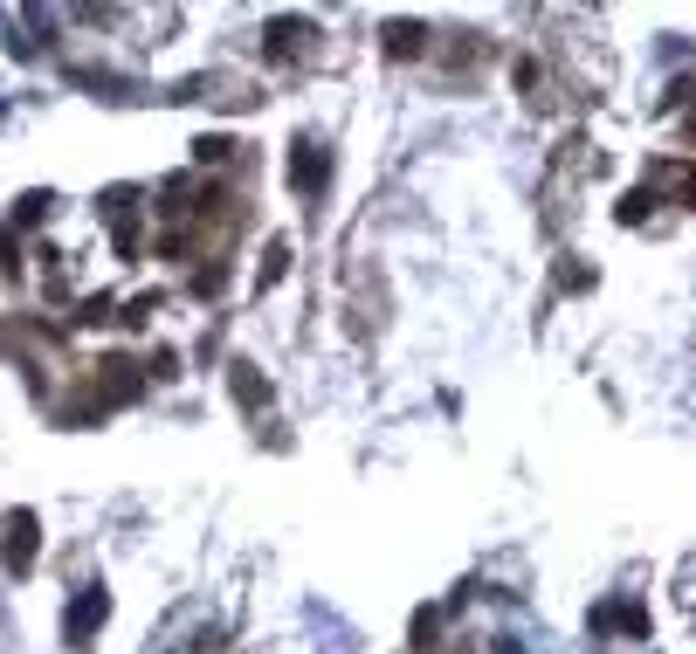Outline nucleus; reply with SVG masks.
Instances as JSON below:
<instances>
[{
  "mask_svg": "<svg viewBox=\"0 0 696 654\" xmlns=\"http://www.w3.org/2000/svg\"><path fill=\"white\" fill-rule=\"evenodd\" d=\"M42 558V517L35 510H8L0 517V565H8V579H29Z\"/></svg>",
  "mask_w": 696,
  "mask_h": 654,
  "instance_id": "1",
  "label": "nucleus"
},
{
  "mask_svg": "<svg viewBox=\"0 0 696 654\" xmlns=\"http://www.w3.org/2000/svg\"><path fill=\"white\" fill-rule=\"evenodd\" d=\"M139 386H145V379H139L132 352H111L104 365H97V386H90V400L111 413V407H124V400H139Z\"/></svg>",
  "mask_w": 696,
  "mask_h": 654,
  "instance_id": "2",
  "label": "nucleus"
},
{
  "mask_svg": "<svg viewBox=\"0 0 696 654\" xmlns=\"http://www.w3.org/2000/svg\"><path fill=\"white\" fill-rule=\"evenodd\" d=\"M290 187H297L303 200H324V187H331V152H324L318 138L290 145Z\"/></svg>",
  "mask_w": 696,
  "mask_h": 654,
  "instance_id": "3",
  "label": "nucleus"
},
{
  "mask_svg": "<svg viewBox=\"0 0 696 654\" xmlns=\"http://www.w3.org/2000/svg\"><path fill=\"white\" fill-rule=\"evenodd\" d=\"M104 613H111V599H104V586H84V599H69V613H63V634H69V647H84L97 627H104Z\"/></svg>",
  "mask_w": 696,
  "mask_h": 654,
  "instance_id": "4",
  "label": "nucleus"
},
{
  "mask_svg": "<svg viewBox=\"0 0 696 654\" xmlns=\"http://www.w3.org/2000/svg\"><path fill=\"white\" fill-rule=\"evenodd\" d=\"M228 392H235V407H248V413L269 407V379L255 373V365H228Z\"/></svg>",
  "mask_w": 696,
  "mask_h": 654,
  "instance_id": "5",
  "label": "nucleus"
},
{
  "mask_svg": "<svg viewBox=\"0 0 696 654\" xmlns=\"http://www.w3.org/2000/svg\"><path fill=\"white\" fill-rule=\"evenodd\" d=\"M303 42H311V29H303V21H269V56H276V63H290Z\"/></svg>",
  "mask_w": 696,
  "mask_h": 654,
  "instance_id": "6",
  "label": "nucleus"
},
{
  "mask_svg": "<svg viewBox=\"0 0 696 654\" xmlns=\"http://www.w3.org/2000/svg\"><path fill=\"white\" fill-rule=\"evenodd\" d=\"M386 56H421V21H386Z\"/></svg>",
  "mask_w": 696,
  "mask_h": 654,
  "instance_id": "7",
  "label": "nucleus"
},
{
  "mask_svg": "<svg viewBox=\"0 0 696 654\" xmlns=\"http://www.w3.org/2000/svg\"><path fill=\"white\" fill-rule=\"evenodd\" d=\"M614 214H621V228H628V221H649V214H655V193L634 187V193H621V207H614Z\"/></svg>",
  "mask_w": 696,
  "mask_h": 654,
  "instance_id": "8",
  "label": "nucleus"
},
{
  "mask_svg": "<svg viewBox=\"0 0 696 654\" xmlns=\"http://www.w3.org/2000/svg\"><path fill=\"white\" fill-rule=\"evenodd\" d=\"M283 269H290V242L276 234V242H269V255H263V276H255V282L269 290V282H283Z\"/></svg>",
  "mask_w": 696,
  "mask_h": 654,
  "instance_id": "9",
  "label": "nucleus"
},
{
  "mask_svg": "<svg viewBox=\"0 0 696 654\" xmlns=\"http://www.w3.org/2000/svg\"><path fill=\"white\" fill-rule=\"evenodd\" d=\"M221 282H228V269H221V262H208V269H200L187 290H194V297H221Z\"/></svg>",
  "mask_w": 696,
  "mask_h": 654,
  "instance_id": "10",
  "label": "nucleus"
},
{
  "mask_svg": "<svg viewBox=\"0 0 696 654\" xmlns=\"http://www.w3.org/2000/svg\"><path fill=\"white\" fill-rule=\"evenodd\" d=\"M42 214H48V193H29V200H14V221H21V228H35Z\"/></svg>",
  "mask_w": 696,
  "mask_h": 654,
  "instance_id": "11",
  "label": "nucleus"
},
{
  "mask_svg": "<svg viewBox=\"0 0 696 654\" xmlns=\"http://www.w3.org/2000/svg\"><path fill=\"white\" fill-rule=\"evenodd\" d=\"M434 627H442V613L421 607V613H415V647H428V641H434Z\"/></svg>",
  "mask_w": 696,
  "mask_h": 654,
  "instance_id": "12",
  "label": "nucleus"
},
{
  "mask_svg": "<svg viewBox=\"0 0 696 654\" xmlns=\"http://www.w3.org/2000/svg\"><path fill=\"white\" fill-rule=\"evenodd\" d=\"M0 276H8V282H21V248L8 242V234H0Z\"/></svg>",
  "mask_w": 696,
  "mask_h": 654,
  "instance_id": "13",
  "label": "nucleus"
},
{
  "mask_svg": "<svg viewBox=\"0 0 696 654\" xmlns=\"http://www.w3.org/2000/svg\"><path fill=\"white\" fill-rule=\"evenodd\" d=\"M194 152H200V159H208V166H221V159H228V152H235V145H228V138H200Z\"/></svg>",
  "mask_w": 696,
  "mask_h": 654,
  "instance_id": "14",
  "label": "nucleus"
},
{
  "mask_svg": "<svg viewBox=\"0 0 696 654\" xmlns=\"http://www.w3.org/2000/svg\"><path fill=\"white\" fill-rule=\"evenodd\" d=\"M621 627V607H593V634H614Z\"/></svg>",
  "mask_w": 696,
  "mask_h": 654,
  "instance_id": "15",
  "label": "nucleus"
},
{
  "mask_svg": "<svg viewBox=\"0 0 696 654\" xmlns=\"http://www.w3.org/2000/svg\"><path fill=\"white\" fill-rule=\"evenodd\" d=\"M559 282H565V290H593V269H573V262H565Z\"/></svg>",
  "mask_w": 696,
  "mask_h": 654,
  "instance_id": "16",
  "label": "nucleus"
},
{
  "mask_svg": "<svg viewBox=\"0 0 696 654\" xmlns=\"http://www.w3.org/2000/svg\"><path fill=\"white\" fill-rule=\"evenodd\" d=\"M76 324H111V303H104V297H90V303H84V318H76Z\"/></svg>",
  "mask_w": 696,
  "mask_h": 654,
  "instance_id": "17",
  "label": "nucleus"
},
{
  "mask_svg": "<svg viewBox=\"0 0 696 654\" xmlns=\"http://www.w3.org/2000/svg\"><path fill=\"white\" fill-rule=\"evenodd\" d=\"M497 654H524V647H518V634H504V641H497Z\"/></svg>",
  "mask_w": 696,
  "mask_h": 654,
  "instance_id": "18",
  "label": "nucleus"
}]
</instances>
